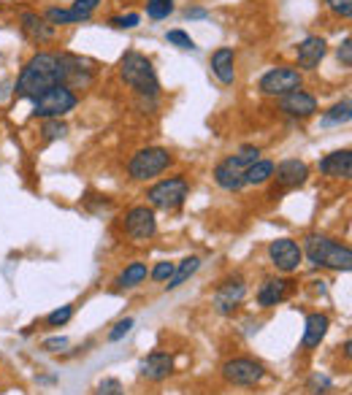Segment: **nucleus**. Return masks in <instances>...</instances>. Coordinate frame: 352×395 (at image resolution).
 Masks as SVG:
<instances>
[{
	"label": "nucleus",
	"mask_w": 352,
	"mask_h": 395,
	"mask_svg": "<svg viewBox=\"0 0 352 395\" xmlns=\"http://www.w3.org/2000/svg\"><path fill=\"white\" fill-rule=\"evenodd\" d=\"M139 371L149 382H163V379H168V376L174 374V357L168 352H160V350L157 352H149L139 363Z\"/></svg>",
	"instance_id": "obj_18"
},
{
	"label": "nucleus",
	"mask_w": 352,
	"mask_h": 395,
	"mask_svg": "<svg viewBox=\"0 0 352 395\" xmlns=\"http://www.w3.org/2000/svg\"><path fill=\"white\" fill-rule=\"evenodd\" d=\"M125 233L133 238V241H149L155 233H157V217H155V208L152 206H133L127 208L125 214Z\"/></svg>",
	"instance_id": "obj_10"
},
{
	"label": "nucleus",
	"mask_w": 352,
	"mask_h": 395,
	"mask_svg": "<svg viewBox=\"0 0 352 395\" xmlns=\"http://www.w3.org/2000/svg\"><path fill=\"white\" fill-rule=\"evenodd\" d=\"M269 260L276 271L295 273L304 263V252L298 247V241H293V238H276L269 244Z\"/></svg>",
	"instance_id": "obj_11"
},
{
	"label": "nucleus",
	"mask_w": 352,
	"mask_h": 395,
	"mask_svg": "<svg viewBox=\"0 0 352 395\" xmlns=\"http://www.w3.org/2000/svg\"><path fill=\"white\" fill-rule=\"evenodd\" d=\"M166 41L168 43H174L176 49H185V52H192L195 49V41L187 36L185 30H168L166 33Z\"/></svg>",
	"instance_id": "obj_33"
},
{
	"label": "nucleus",
	"mask_w": 352,
	"mask_h": 395,
	"mask_svg": "<svg viewBox=\"0 0 352 395\" xmlns=\"http://www.w3.org/2000/svg\"><path fill=\"white\" fill-rule=\"evenodd\" d=\"M120 79L139 98H157V92H160V82L152 68V60L139 52H125V57L120 60Z\"/></svg>",
	"instance_id": "obj_3"
},
{
	"label": "nucleus",
	"mask_w": 352,
	"mask_h": 395,
	"mask_svg": "<svg viewBox=\"0 0 352 395\" xmlns=\"http://www.w3.org/2000/svg\"><path fill=\"white\" fill-rule=\"evenodd\" d=\"M307 393L309 395H331L333 393L331 376H325V374L309 376V382H307Z\"/></svg>",
	"instance_id": "obj_29"
},
{
	"label": "nucleus",
	"mask_w": 352,
	"mask_h": 395,
	"mask_svg": "<svg viewBox=\"0 0 352 395\" xmlns=\"http://www.w3.org/2000/svg\"><path fill=\"white\" fill-rule=\"evenodd\" d=\"M198 268H201V257H198V254H190V257H185V260H179L176 268H174V273H171V279H168L166 290L182 287L187 279H192V276L198 273Z\"/></svg>",
	"instance_id": "obj_24"
},
{
	"label": "nucleus",
	"mask_w": 352,
	"mask_h": 395,
	"mask_svg": "<svg viewBox=\"0 0 352 395\" xmlns=\"http://www.w3.org/2000/svg\"><path fill=\"white\" fill-rule=\"evenodd\" d=\"M352 120V106L350 101H339L333 103L325 114H323V125H342V122H350Z\"/></svg>",
	"instance_id": "obj_27"
},
{
	"label": "nucleus",
	"mask_w": 352,
	"mask_h": 395,
	"mask_svg": "<svg viewBox=\"0 0 352 395\" xmlns=\"http://www.w3.org/2000/svg\"><path fill=\"white\" fill-rule=\"evenodd\" d=\"M290 292H293V282H288V279H266V282L260 285V290H258V306H260V309H274V306H279Z\"/></svg>",
	"instance_id": "obj_20"
},
{
	"label": "nucleus",
	"mask_w": 352,
	"mask_h": 395,
	"mask_svg": "<svg viewBox=\"0 0 352 395\" xmlns=\"http://www.w3.org/2000/svg\"><path fill=\"white\" fill-rule=\"evenodd\" d=\"M266 366L255 357H233L223 366V379L236 387H255L258 382H263Z\"/></svg>",
	"instance_id": "obj_9"
},
{
	"label": "nucleus",
	"mask_w": 352,
	"mask_h": 395,
	"mask_svg": "<svg viewBox=\"0 0 352 395\" xmlns=\"http://www.w3.org/2000/svg\"><path fill=\"white\" fill-rule=\"evenodd\" d=\"M139 22H141L139 14H125V17H111L108 24H111V27H117V30H130V27H136Z\"/></svg>",
	"instance_id": "obj_37"
},
{
	"label": "nucleus",
	"mask_w": 352,
	"mask_h": 395,
	"mask_svg": "<svg viewBox=\"0 0 352 395\" xmlns=\"http://www.w3.org/2000/svg\"><path fill=\"white\" fill-rule=\"evenodd\" d=\"M320 173L328 176V179H350L352 176V152L350 149H339L331 152L320 160Z\"/></svg>",
	"instance_id": "obj_19"
},
{
	"label": "nucleus",
	"mask_w": 352,
	"mask_h": 395,
	"mask_svg": "<svg viewBox=\"0 0 352 395\" xmlns=\"http://www.w3.org/2000/svg\"><path fill=\"white\" fill-rule=\"evenodd\" d=\"M79 103V95L73 89H68L65 84H57L52 89L41 92L36 101H33V117H41V120H60L68 111H73Z\"/></svg>",
	"instance_id": "obj_6"
},
{
	"label": "nucleus",
	"mask_w": 352,
	"mask_h": 395,
	"mask_svg": "<svg viewBox=\"0 0 352 395\" xmlns=\"http://www.w3.org/2000/svg\"><path fill=\"white\" fill-rule=\"evenodd\" d=\"M336 52H339V60H342V65H344V68H350V65H352V41H350V36L339 43V49H336Z\"/></svg>",
	"instance_id": "obj_39"
},
{
	"label": "nucleus",
	"mask_w": 352,
	"mask_h": 395,
	"mask_svg": "<svg viewBox=\"0 0 352 395\" xmlns=\"http://www.w3.org/2000/svg\"><path fill=\"white\" fill-rule=\"evenodd\" d=\"M328 328H331L328 314H320V312L309 314V317H307V322H304V338H301V347H304V350H317V347H320V341L325 338Z\"/></svg>",
	"instance_id": "obj_21"
},
{
	"label": "nucleus",
	"mask_w": 352,
	"mask_h": 395,
	"mask_svg": "<svg viewBox=\"0 0 352 395\" xmlns=\"http://www.w3.org/2000/svg\"><path fill=\"white\" fill-rule=\"evenodd\" d=\"M20 24H22V33L36 43H49L55 41V36H57V27L49 24L41 14H33V11H24L20 17Z\"/></svg>",
	"instance_id": "obj_17"
},
{
	"label": "nucleus",
	"mask_w": 352,
	"mask_h": 395,
	"mask_svg": "<svg viewBox=\"0 0 352 395\" xmlns=\"http://www.w3.org/2000/svg\"><path fill=\"white\" fill-rule=\"evenodd\" d=\"M60 57H62V84L68 89H87L92 84V79H95L92 68H87L84 60L71 57V55H60Z\"/></svg>",
	"instance_id": "obj_15"
},
{
	"label": "nucleus",
	"mask_w": 352,
	"mask_h": 395,
	"mask_svg": "<svg viewBox=\"0 0 352 395\" xmlns=\"http://www.w3.org/2000/svg\"><path fill=\"white\" fill-rule=\"evenodd\" d=\"M133 325H136V322H133L130 317H125V319H120V322H117V325H114V328L108 331V336H106V338H108L111 344H114V341H122L125 336L133 331Z\"/></svg>",
	"instance_id": "obj_34"
},
{
	"label": "nucleus",
	"mask_w": 352,
	"mask_h": 395,
	"mask_svg": "<svg viewBox=\"0 0 352 395\" xmlns=\"http://www.w3.org/2000/svg\"><path fill=\"white\" fill-rule=\"evenodd\" d=\"M211 73L220 79V84L236 82V52L230 46H220L211 55Z\"/></svg>",
	"instance_id": "obj_22"
},
{
	"label": "nucleus",
	"mask_w": 352,
	"mask_h": 395,
	"mask_svg": "<svg viewBox=\"0 0 352 395\" xmlns=\"http://www.w3.org/2000/svg\"><path fill=\"white\" fill-rule=\"evenodd\" d=\"M274 179H276V187L279 189H295L301 185H307L309 179V166L304 160H282L279 166H274Z\"/></svg>",
	"instance_id": "obj_14"
},
{
	"label": "nucleus",
	"mask_w": 352,
	"mask_h": 395,
	"mask_svg": "<svg viewBox=\"0 0 352 395\" xmlns=\"http://www.w3.org/2000/svg\"><path fill=\"white\" fill-rule=\"evenodd\" d=\"M325 6L331 8L336 17H344V20L352 17V0H325Z\"/></svg>",
	"instance_id": "obj_36"
},
{
	"label": "nucleus",
	"mask_w": 352,
	"mask_h": 395,
	"mask_svg": "<svg viewBox=\"0 0 352 395\" xmlns=\"http://www.w3.org/2000/svg\"><path fill=\"white\" fill-rule=\"evenodd\" d=\"M325 52H328L325 38H320V36H309V38H304V41L298 43V49H295L298 71H314L317 65L323 63Z\"/></svg>",
	"instance_id": "obj_16"
},
{
	"label": "nucleus",
	"mask_w": 352,
	"mask_h": 395,
	"mask_svg": "<svg viewBox=\"0 0 352 395\" xmlns=\"http://www.w3.org/2000/svg\"><path fill=\"white\" fill-rule=\"evenodd\" d=\"M43 20L57 27V24H82V22H90L92 14L79 11V8H46L43 11Z\"/></svg>",
	"instance_id": "obj_25"
},
{
	"label": "nucleus",
	"mask_w": 352,
	"mask_h": 395,
	"mask_svg": "<svg viewBox=\"0 0 352 395\" xmlns=\"http://www.w3.org/2000/svg\"><path fill=\"white\" fill-rule=\"evenodd\" d=\"M301 84H304V73L298 68L279 65V68H271L260 76V92L271 95V98H282L293 89H301Z\"/></svg>",
	"instance_id": "obj_8"
},
{
	"label": "nucleus",
	"mask_w": 352,
	"mask_h": 395,
	"mask_svg": "<svg viewBox=\"0 0 352 395\" xmlns=\"http://www.w3.org/2000/svg\"><path fill=\"white\" fill-rule=\"evenodd\" d=\"M71 317H73V306L65 303V306H60V309H55V312L46 314V325H49V328H62V325L71 322Z\"/></svg>",
	"instance_id": "obj_30"
},
{
	"label": "nucleus",
	"mask_w": 352,
	"mask_h": 395,
	"mask_svg": "<svg viewBox=\"0 0 352 395\" xmlns=\"http://www.w3.org/2000/svg\"><path fill=\"white\" fill-rule=\"evenodd\" d=\"M57 84H62V57L55 52H38L22 68L20 79H17V95L36 101L41 92Z\"/></svg>",
	"instance_id": "obj_1"
},
{
	"label": "nucleus",
	"mask_w": 352,
	"mask_h": 395,
	"mask_svg": "<svg viewBox=\"0 0 352 395\" xmlns=\"http://www.w3.org/2000/svg\"><path fill=\"white\" fill-rule=\"evenodd\" d=\"M171 163H174V157H171L168 149H163V146H146V149H139V152L130 157L127 173H130V179H136V182H152V179L160 176Z\"/></svg>",
	"instance_id": "obj_5"
},
{
	"label": "nucleus",
	"mask_w": 352,
	"mask_h": 395,
	"mask_svg": "<svg viewBox=\"0 0 352 395\" xmlns=\"http://www.w3.org/2000/svg\"><path fill=\"white\" fill-rule=\"evenodd\" d=\"M41 350L43 352H62V350H68V338L65 336H52V338H46L41 344Z\"/></svg>",
	"instance_id": "obj_38"
},
{
	"label": "nucleus",
	"mask_w": 352,
	"mask_h": 395,
	"mask_svg": "<svg viewBox=\"0 0 352 395\" xmlns=\"http://www.w3.org/2000/svg\"><path fill=\"white\" fill-rule=\"evenodd\" d=\"M101 6V0H76V6L73 8H79V11H87V14H92L95 8Z\"/></svg>",
	"instance_id": "obj_40"
},
{
	"label": "nucleus",
	"mask_w": 352,
	"mask_h": 395,
	"mask_svg": "<svg viewBox=\"0 0 352 395\" xmlns=\"http://www.w3.org/2000/svg\"><path fill=\"white\" fill-rule=\"evenodd\" d=\"M185 17H187V20H206L209 11H206V8H187Z\"/></svg>",
	"instance_id": "obj_41"
},
{
	"label": "nucleus",
	"mask_w": 352,
	"mask_h": 395,
	"mask_svg": "<svg viewBox=\"0 0 352 395\" xmlns=\"http://www.w3.org/2000/svg\"><path fill=\"white\" fill-rule=\"evenodd\" d=\"M304 257L309 260L314 268H331V271H347L352 268V252L347 244H339L328 236L320 233H309L304 238Z\"/></svg>",
	"instance_id": "obj_2"
},
{
	"label": "nucleus",
	"mask_w": 352,
	"mask_h": 395,
	"mask_svg": "<svg viewBox=\"0 0 352 395\" xmlns=\"http://www.w3.org/2000/svg\"><path fill=\"white\" fill-rule=\"evenodd\" d=\"M271 176H274V163L271 160H258L244 171V185H266Z\"/></svg>",
	"instance_id": "obj_26"
},
{
	"label": "nucleus",
	"mask_w": 352,
	"mask_h": 395,
	"mask_svg": "<svg viewBox=\"0 0 352 395\" xmlns=\"http://www.w3.org/2000/svg\"><path fill=\"white\" fill-rule=\"evenodd\" d=\"M258 160H260V149L258 146H241L239 155H230L223 163H217V168H214L217 187L228 189V192H239L241 187H247L244 185V171L252 163H258Z\"/></svg>",
	"instance_id": "obj_4"
},
{
	"label": "nucleus",
	"mask_w": 352,
	"mask_h": 395,
	"mask_svg": "<svg viewBox=\"0 0 352 395\" xmlns=\"http://www.w3.org/2000/svg\"><path fill=\"white\" fill-rule=\"evenodd\" d=\"M92 395H125V387H122V382H120V379L106 376V379H101V382L95 385Z\"/></svg>",
	"instance_id": "obj_32"
},
{
	"label": "nucleus",
	"mask_w": 352,
	"mask_h": 395,
	"mask_svg": "<svg viewBox=\"0 0 352 395\" xmlns=\"http://www.w3.org/2000/svg\"><path fill=\"white\" fill-rule=\"evenodd\" d=\"M244 298H247V285H244V279H241V276L225 279V282L217 287V292H214V309L220 314H233L241 306Z\"/></svg>",
	"instance_id": "obj_12"
},
{
	"label": "nucleus",
	"mask_w": 352,
	"mask_h": 395,
	"mask_svg": "<svg viewBox=\"0 0 352 395\" xmlns=\"http://www.w3.org/2000/svg\"><path fill=\"white\" fill-rule=\"evenodd\" d=\"M146 276H149V268H146V263L141 260H136V263H130V266H125V271L114 279V285H117V290H133V287H139V285H144Z\"/></svg>",
	"instance_id": "obj_23"
},
{
	"label": "nucleus",
	"mask_w": 352,
	"mask_h": 395,
	"mask_svg": "<svg viewBox=\"0 0 352 395\" xmlns=\"http://www.w3.org/2000/svg\"><path fill=\"white\" fill-rule=\"evenodd\" d=\"M174 268H176V263H168V260H160L155 268L149 271V276L155 279V282H168L171 279V273H174Z\"/></svg>",
	"instance_id": "obj_35"
},
{
	"label": "nucleus",
	"mask_w": 352,
	"mask_h": 395,
	"mask_svg": "<svg viewBox=\"0 0 352 395\" xmlns=\"http://www.w3.org/2000/svg\"><path fill=\"white\" fill-rule=\"evenodd\" d=\"M41 133H43V138H46V141H57V138H65L68 125H65L62 120H43Z\"/></svg>",
	"instance_id": "obj_31"
},
{
	"label": "nucleus",
	"mask_w": 352,
	"mask_h": 395,
	"mask_svg": "<svg viewBox=\"0 0 352 395\" xmlns=\"http://www.w3.org/2000/svg\"><path fill=\"white\" fill-rule=\"evenodd\" d=\"M174 14V0H146V17L149 20H166Z\"/></svg>",
	"instance_id": "obj_28"
},
{
	"label": "nucleus",
	"mask_w": 352,
	"mask_h": 395,
	"mask_svg": "<svg viewBox=\"0 0 352 395\" xmlns=\"http://www.w3.org/2000/svg\"><path fill=\"white\" fill-rule=\"evenodd\" d=\"M190 195V182L185 176H168L163 182L152 185L146 189V201L152 208H163V211H174L187 201Z\"/></svg>",
	"instance_id": "obj_7"
},
{
	"label": "nucleus",
	"mask_w": 352,
	"mask_h": 395,
	"mask_svg": "<svg viewBox=\"0 0 352 395\" xmlns=\"http://www.w3.org/2000/svg\"><path fill=\"white\" fill-rule=\"evenodd\" d=\"M279 111L293 117V120H309L317 114V98L304 92V89H293V92L279 98Z\"/></svg>",
	"instance_id": "obj_13"
}]
</instances>
